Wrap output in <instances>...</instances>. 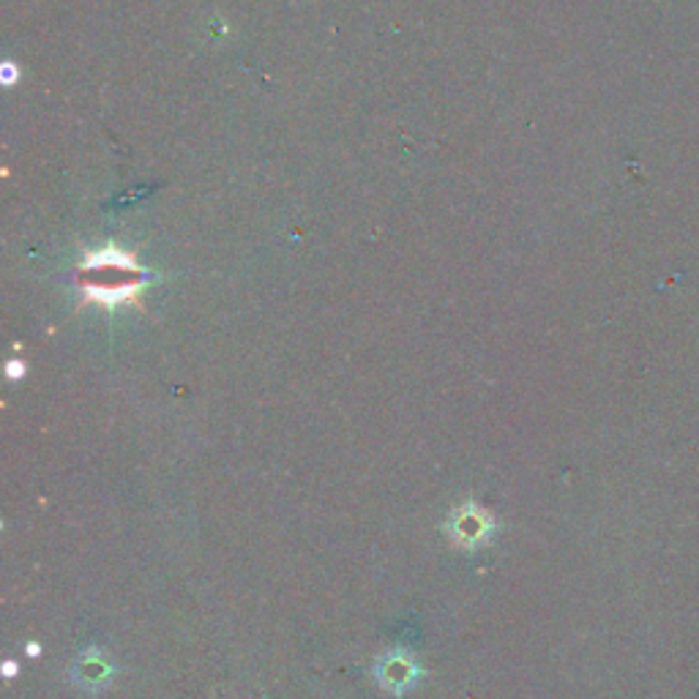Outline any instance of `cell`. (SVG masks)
<instances>
[{
	"label": "cell",
	"instance_id": "3",
	"mask_svg": "<svg viewBox=\"0 0 699 699\" xmlns=\"http://www.w3.org/2000/svg\"><path fill=\"white\" fill-rule=\"evenodd\" d=\"M375 675L377 683H380L386 691L404 694L421 681L424 670H421L419 661L410 653H404V650H388V653H383L380 659H377Z\"/></svg>",
	"mask_w": 699,
	"mask_h": 699
},
{
	"label": "cell",
	"instance_id": "4",
	"mask_svg": "<svg viewBox=\"0 0 699 699\" xmlns=\"http://www.w3.org/2000/svg\"><path fill=\"white\" fill-rule=\"evenodd\" d=\"M112 661L107 659L104 653H101V650H85L83 656H79L77 661H74V670H72V675H74V681L79 683V686L83 688H101V686H107V683H110V677H112Z\"/></svg>",
	"mask_w": 699,
	"mask_h": 699
},
{
	"label": "cell",
	"instance_id": "6",
	"mask_svg": "<svg viewBox=\"0 0 699 699\" xmlns=\"http://www.w3.org/2000/svg\"><path fill=\"white\" fill-rule=\"evenodd\" d=\"M3 675H7V677H14V675H17V661L9 659L7 664H3Z\"/></svg>",
	"mask_w": 699,
	"mask_h": 699
},
{
	"label": "cell",
	"instance_id": "5",
	"mask_svg": "<svg viewBox=\"0 0 699 699\" xmlns=\"http://www.w3.org/2000/svg\"><path fill=\"white\" fill-rule=\"evenodd\" d=\"M23 375H25L23 361H17V359L9 361V364H7V377H9V380H20Z\"/></svg>",
	"mask_w": 699,
	"mask_h": 699
},
{
	"label": "cell",
	"instance_id": "2",
	"mask_svg": "<svg viewBox=\"0 0 699 699\" xmlns=\"http://www.w3.org/2000/svg\"><path fill=\"white\" fill-rule=\"evenodd\" d=\"M448 536L459 549H478L492 538L495 520L487 509L478 503H464L451 514L446 525Z\"/></svg>",
	"mask_w": 699,
	"mask_h": 699
},
{
	"label": "cell",
	"instance_id": "7",
	"mask_svg": "<svg viewBox=\"0 0 699 699\" xmlns=\"http://www.w3.org/2000/svg\"><path fill=\"white\" fill-rule=\"evenodd\" d=\"M41 653V648H39V645H36V642H30L28 645V656H39Z\"/></svg>",
	"mask_w": 699,
	"mask_h": 699
},
{
	"label": "cell",
	"instance_id": "1",
	"mask_svg": "<svg viewBox=\"0 0 699 699\" xmlns=\"http://www.w3.org/2000/svg\"><path fill=\"white\" fill-rule=\"evenodd\" d=\"M142 282H146V276L137 269L135 258H129L121 249L88 254L83 271H79V287L85 290V298L110 309L124 301H135Z\"/></svg>",
	"mask_w": 699,
	"mask_h": 699
}]
</instances>
